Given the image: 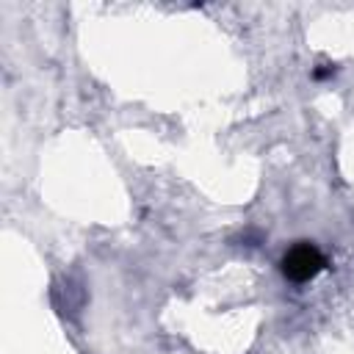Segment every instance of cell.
<instances>
[{
  "instance_id": "1",
  "label": "cell",
  "mask_w": 354,
  "mask_h": 354,
  "mask_svg": "<svg viewBox=\"0 0 354 354\" xmlns=\"http://www.w3.org/2000/svg\"><path fill=\"white\" fill-rule=\"evenodd\" d=\"M326 268V257L313 243H296L282 257V274L290 282H307Z\"/></svg>"
}]
</instances>
